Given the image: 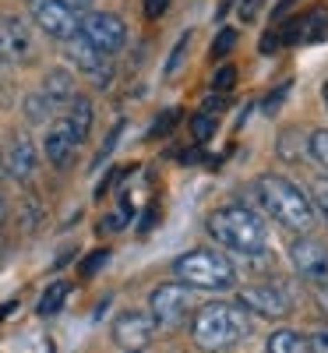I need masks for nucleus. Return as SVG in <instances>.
I'll return each instance as SVG.
<instances>
[{"mask_svg":"<svg viewBox=\"0 0 328 353\" xmlns=\"http://www.w3.org/2000/svg\"><path fill=\"white\" fill-rule=\"evenodd\" d=\"M254 194L261 201V209L272 216L283 230H289V233H311L318 212L311 205V194L300 191L293 181H286V176H279V173H265V176H258Z\"/></svg>","mask_w":328,"mask_h":353,"instance_id":"f257e3e1","label":"nucleus"},{"mask_svg":"<svg viewBox=\"0 0 328 353\" xmlns=\"http://www.w3.org/2000/svg\"><path fill=\"white\" fill-rule=\"evenodd\" d=\"M251 336V318L240 304H205L191 314V339L208 350H233Z\"/></svg>","mask_w":328,"mask_h":353,"instance_id":"f03ea898","label":"nucleus"},{"mask_svg":"<svg viewBox=\"0 0 328 353\" xmlns=\"http://www.w3.org/2000/svg\"><path fill=\"white\" fill-rule=\"evenodd\" d=\"M208 233L216 237V244L244 258H258L268 248V230L247 205H223V209H216L208 216Z\"/></svg>","mask_w":328,"mask_h":353,"instance_id":"7ed1b4c3","label":"nucleus"},{"mask_svg":"<svg viewBox=\"0 0 328 353\" xmlns=\"http://www.w3.org/2000/svg\"><path fill=\"white\" fill-rule=\"evenodd\" d=\"M173 276L187 283L191 290H208V293H226L236 286L233 261L216 248H198V251L181 254L173 261Z\"/></svg>","mask_w":328,"mask_h":353,"instance_id":"20e7f679","label":"nucleus"},{"mask_svg":"<svg viewBox=\"0 0 328 353\" xmlns=\"http://www.w3.org/2000/svg\"><path fill=\"white\" fill-rule=\"evenodd\" d=\"M194 311H198V290H191L181 279L156 286L152 297H148V314L156 318L159 329H181Z\"/></svg>","mask_w":328,"mask_h":353,"instance_id":"39448f33","label":"nucleus"},{"mask_svg":"<svg viewBox=\"0 0 328 353\" xmlns=\"http://www.w3.org/2000/svg\"><path fill=\"white\" fill-rule=\"evenodd\" d=\"M78 32L106 57L124 50V43H127V25L110 11H88L85 18H78Z\"/></svg>","mask_w":328,"mask_h":353,"instance_id":"423d86ee","label":"nucleus"},{"mask_svg":"<svg viewBox=\"0 0 328 353\" xmlns=\"http://www.w3.org/2000/svg\"><path fill=\"white\" fill-rule=\"evenodd\" d=\"M36 53H39V46H36L32 25L14 18V14L0 18V61L4 64H32Z\"/></svg>","mask_w":328,"mask_h":353,"instance_id":"0eeeda50","label":"nucleus"},{"mask_svg":"<svg viewBox=\"0 0 328 353\" xmlns=\"http://www.w3.org/2000/svg\"><path fill=\"white\" fill-rule=\"evenodd\" d=\"M64 57L71 61L74 71H81L88 81H96L99 88H106L113 81V68H110V57L99 53L92 43H88L81 32H74L71 39H64Z\"/></svg>","mask_w":328,"mask_h":353,"instance_id":"6e6552de","label":"nucleus"},{"mask_svg":"<svg viewBox=\"0 0 328 353\" xmlns=\"http://www.w3.org/2000/svg\"><path fill=\"white\" fill-rule=\"evenodd\" d=\"M28 14H32L39 32H46L50 39L64 43L78 32V11H71L64 0H28Z\"/></svg>","mask_w":328,"mask_h":353,"instance_id":"1a4fd4ad","label":"nucleus"},{"mask_svg":"<svg viewBox=\"0 0 328 353\" xmlns=\"http://www.w3.org/2000/svg\"><path fill=\"white\" fill-rule=\"evenodd\" d=\"M236 304H240L244 311H251V314H258V318H268V321H279V318H286L293 311L286 290H279L272 283H265V286H244L240 297H236Z\"/></svg>","mask_w":328,"mask_h":353,"instance_id":"9d476101","label":"nucleus"},{"mask_svg":"<svg viewBox=\"0 0 328 353\" xmlns=\"http://www.w3.org/2000/svg\"><path fill=\"white\" fill-rule=\"evenodd\" d=\"M156 332H159V325L148 311H124L113 321V343L121 350H145L156 339Z\"/></svg>","mask_w":328,"mask_h":353,"instance_id":"9b49d317","label":"nucleus"},{"mask_svg":"<svg viewBox=\"0 0 328 353\" xmlns=\"http://www.w3.org/2000/svg\"><path fill=\"white\" fill-rule=\"evenodd\" d=\"M289 258L296 265V272H300L307 283H328V248L307 233H300L293 244H289Z\"/></svg>","mask_w":328,"mask_h":353,"instance_id":"f8f14e48","label":"nucleus"},{"mask_svg":"<svg viewBox=\"0 0 328 353\" xmlns=\"http://www.w3.org/2000/svg\"><path fill=\"white\" fill-rule=\"evenodd\" d=\"M0 163H4V173L11 176V181L18 184H28L39 170V149L36 141L28 134H14L8 145H4V156H0Z\"/></svg>","mask_w":328,"mask_h":353,"instance_id":"ddd939ff","label":"nucleus"},{"mask_svg":"<svg viewBox=\"0 0 328 353\" xmlns=\"http://www.w3.org/2000/svg\"><path fill=\"white\" fill-rule=\"evenodd\" d=\"M43 152H46V159H50L53 166H68V163L74 159V152H78V138H74L71 128L64 124V117L46 131V138H43Z\"/></svg>","mask_w":328,"mask_h":353,"instance_id":"4468645a","label":"nucleus"},{"mask_svg":"<svg viewBox=\"0 0 328 353\" xmlns=\"http://www.w3.org/2000/svg\"><path fill=\"white\" fill-rule=\"evenodd\" d=\"M92 121H96V110H92V103H88L85 96H74L71 103H68V113H64V124L71 128V134L78 138V145L92 134Z\"/></svg>","mask_w":328,"mask_h":353,"instance_id":"2eb2a0df","label":"nucleus"},{"mask_svg":"<svg viewBox=\"0 0 328 353\" xmlns=\"http://www.w3.org/2000/svg\"><path fill=\"white\" fill-rule=\"evenodd\" d=\"M21 110H25V121H28V124H46V121H53V117L61 113L64 106L57 103V99H50L43 88H36V92L25 96V106H21Z\"/></svg>","mask_w":328,"mask_h":353,"instance_id":"dca6fc26","label":"nucleus"},{"mask_svg":"<svg viewBox=\"0 0 328 353\" xmlns=\"http://www.w3.org/2000/svg\"><path fill=\"white\" fill-rule=\"evenodd\" d=\"M43 92L50 96V99H57V103H61V106H68L71 99H74V78H71V71H61V68H57V71H50L46 78H43Z\"/></svg>","mask_w":328,"mask_h":353,"instance_id":"f3484780","label":"nucleus"},{"mask_svg":"<svg viewBox=\"0 0 328 353\" xmlns=\"http://www.w3.org/2000/svg\"><path fill=\"white\" fill-rule=\"evenodd\" d=\"M268 353H311L307 350V336L296 329H279L268 336Z\"/></svg>","mask_w":328,"mask_h":353,"instance_id":"a211bd4d","label":"nucleus"},{"mask_svg":"<svg viewBox=\"0 0 328 353\" xmlns=\"http://www.w3.org/2000/svg\"><path fill=\"white\" fill-rule=\"evenodd\" d=\"M68 293H71V283H64V279H57V283H50V286L43 290V297H39L36 311H39L43 318H53L57 311L64 307V301H68Z\"/></svg>","mask_w":328,"mask_h":353,"instance_id":"6ab92c4d","label":"nucleus"},{"mask_svg":"<svg viewBox=\"0 0 328 353\" xmlns=\"http://www.w3.org/2000/svg\"><path fill=\"white\" fill-rule=\"evenodd\" d=\"M307 152H311V159H314V163H321V166L328 170V128H321V131H314V134H311Z\"/></svg>","mask_w":328,"mask_h":353,"instance_id":"aec40b11","label":"nucleus"},{"mask_svg":"<svg viewBox=\"0 0 328 353\" xmlns=\"http://www.w3.org/2000/svg\"><path fill=\"white\" fill-rule=\"evenodd\" d=\"M176 121H181V110H176V106H170L163 117H156V124L148 128V138H166V134L173 131V124H176Z\"/></svg>","mask_w":328,"mask_h":353,"instance_id":"412c9836","label":"nucleus"},{"mask_svg":"<svg viewBox=\"0 0 328 353\" xmlns=\"http://www.w3.org/2000/svg\"><path fill=\"white\" fill-rule=\"evenodd\" d=\"M311 205H314V212H321V219L328 223V176H321V181L311 184Z\"/></svg>","mask_w":328,"mask_h":353,"instance_id":"4be33fe9","label":"nucleus"},{"mask_svg":"<svg viewBox=\"0 0 328 353\" xmlns=\"http://www.w3.org/2000/svg\"><path fill=\"white\" fill-rule=\"evenodd\" d=\"M191 134H194V141H208L216 134V121H212V113H198L194 121H191Z\"/></svg>","mask_w":328,"mask_h":353,"instance_id":"5701e85b","label":"nucleus"},{"mask_svg":"<svg viewBox=\"0 0 328 353\" xmlns=\"http://www.w3.org/2000/svg\"><path fill=\"white\" fill-rule=\"evenodd\" d=\"M106 261H110V251H106V248H99L96 254H88V258L78 265V276H96V272L103 269Z\"/></svg>","mask_w":328,"mask_h":353,"instance_id":"b1692460","label":"nucleus"},{"mask_svg":"<svg viewBox=\"0 0 328 353\" xmlns=\"http://www.w3.org/2000/svg\"><path fill=\"white\" fill-rule=\"evenodd\" d=\"M233 46H236V32H233V28H223V32L212 39V61H216V57H229Z\"/></svg>","mask_w":328,"mask_h":353,"instance_id":"393cba45","label":"nucleus"},{"mask_svg":"<svg viewBox=\"0 0 328 353\" xmlns=\"http://www.w3.org/2000/svg\"><path fill=\"white\" fill-rule=\"evenodd\" d=\"M307 350L311 353H328V325H314L307 332Z\"/></svg>","mask_w":328,"mask_h":353,"instance_id":"a878e982","label":"nucleus"},{"mask_svg":"<svg viewBox=\"0 0 328 353\" xmlns=\"http://www.w3.org/2000/svg\"><path fill=\"white\" fill-rule=\"evenodd\" d=\"M233 81H236V68H219L216 71V78H212V88H216V92H229V88H233Z\"/></svg>","mask_w":328,"mask_h":353,"instance_id":"bb28decb","label":"nucleus"},{"mask_svg":"<svg viewBox=\"0 0 328 353\" xmlns=\"http://www.w3.org/2000/svg\"><path fill=\"white\" fill-rule=\"evenodd\" d=\"M121 131H124V121H116V124H113V131H110V138H106V145H103V149H99V156H96V163H103V159L113 152V145L121 141Z\"/></svg>","mask_w":328,"mask_h":353,"instance_id":"cd10ccee","label":"nucleus"},{"mask_svg":"<svg viewBox=\"0 0 328 353\" xmlns=\"http://www.w3.org/2000/svg\"><path fill=\"white\" fill-rule=\"evenodd\" d=\"M187 43H191V32H184V36H181V43H176V50H173V57H170V64H166V74H173V71H176V64H181V57H184Z\"/></svg>","mask_w":328,"mask_h":353,"instance_id":"c85d7f7f","label":"nucleus"},{"mask_svg":"<svg viewBox=\"0 0 328 353\" xmlns=\"http://www.w3.org/2000/svg\"><path fill=\"white\" fill-rule=\"evenodd\" d=\"M166 8H170V0H145V18L156 21V18L166 14Z\"/></svg>","mask_w":328,"mask_h":353,"instance_id":"c756f323","label":"nucleus"},{"mask_svg":"<svg viewBox=\"0 0 328 353\" xmlns=\"http://www.w3.org/2000/svg\"><path fill=\"white\" fill-rule=\"evenodd\" d=\"M314 293H318V304H321V311L328 314V283H318V290H314Z\"/></svg>","mask_w":328,"mask_h":353,"instance_id":"7c9ffc66","label":"nucleus"},{"mask_svg":"<svg viewBox=\"0 0 328 353\" xmlns=\"http://www.w3.org/2000/svg\"><path fill=\"white\" fill-rule=\"evenodd\" d=\"M64 4H68L71 11H92V4H96V0H64Z\"/></svg>","mask_w":328,"mask_h":353,"instance_id":"2f4dec72","label":"nucleus"},{"mask_svg":"<svg viewBox=\"0 0 328 353\" xmlns=\"http://www.w3.org/2000/svg\"><path fill=\"white\" fill-rule=\"evenodd\" d=\"M201 113H223V99L216 96V99H205V110Z\"/></svg>","mask_w":328,"mask_h":353,"instance_id":"473e14b6","label":"nucleus"},{"mask_svg":"<svg viewBox=\"0 0 328 353\" xmlns=\"http://www.w3.org/2000/svg\"><path fill=\"white\" fill-rule=\"evenodd\" d=\"M4 216H8V209H4V198H0V226H4Z\"/></svg>","mask_w":328,"mask_h":353,"instance_id":"72a5a7b5","label":"nucleus"},{"mask_svg":"<svg viewBox=\"0 0 328 353\" xmlns=\"http://www.w3.org/2000/svg\"><path fill=\"white\" fill-rule=\"evenodd\" d=\"M321 96H325V103H328V81L321 85Z\"/></svg>","mask_w":328,"mask_h":353,"instance_id":"f704fd0d","label":"nucleus"},{"mask_svg":"<svg viewBox=\"0 0 328 353\" xmlns=\"http://www.w3.org/2000/svg\"><path fill=\"white\" fill-rule=\"evenodd\" d=\"M124 353H145V350H124Z\"/></svg>","mask_w":328,"mask_h":353,"instance_id":"c9c22d12","label":"nucleus"}]
</instances>
